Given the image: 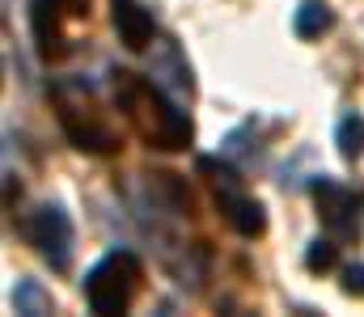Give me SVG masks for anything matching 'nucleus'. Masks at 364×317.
<instances>
[{
	"mask_svg": "<svg viewBox=\"0 0 364 317\" xmlns=\"http://www.w3.org/2000/svg\"><path fill=\"white\" fill-rule=\"evenodd\" d=\"M114 102L123 110V118L132 123V131H136L149 148H161V152H182V148H191L195 123H191L186 110H178V102H170V98L161 94V85L144 81L140 72L119 68V72H114Z\"/></svg>",
	"mask_w": 364,
	"mask_h": 317,
	"instance_id": "f257e3e1",
	"label": "nucleus"
},
{
	"mask_svg": "<svg viewBox=\"0 0 364 317\" xmlns=\"http://www.w3.org/2000/svg\"><path fill=\"white\" fill-rule=\"evenodd\" d=\"M51 102H55V114H60V127L68 135V144L85 157H114L123 148L119 140V127L110 123V114L97 106L90 89L81 85H55L51 89Z\"/></svg>",
	"mask_w": 364,
	"mask_h": 317,
	"instance_id": "f03ea898",
	"label": "nucleus"
},
{
	"mask_svg": "<svg viewBox=\"0 0 364 317\" xmlns=\"http://www.w3.org/2000/svg\"><path fill=\"white\" fill-rule=\"evenodd\" d=\"M144 284V267L136 254L127 250H110L106 258L93 262V271L85 275V301L97 317H114V313H127L136 292Z\"/></svg>",
	"mask_w": 364,
	"mask_h": 317,
	"instance_id": "7ed1b4c3",
	"label": "nucleus"
},
{
	"mask_svg": "<svg viewBox=\"0 0 364 317\" xmlns=\"http://www.w3.org/2000/svg\"><path fill=\"white\" fill-rule=\"evenodd\" d=\"M199 169L212 174L216 208L229 220V228H237L242 237H263V233H267V211H263V204L242 191V178H237L229 165H220V161H212V157H199Z\"/></svg>",
	"mask_w": 364,
	"mask_h": 317,
	"instance_id": "20e7f679",
	"label": "nucleus"
},
{
	"mask_svg": "<svg viewBox=\"0 0 364 317\" xmlns=\"http://www.w3.org/2000/svg\"><path fill=\"white\" fill-rule=\"evenodd\" d=\"M26 237L30 245L38 250V258L51 267V271H68L73 267V245H77V233H73V220L60 204H43L26 220Z\"/></svg>",
	"mask_w": 364,
	"mask_h": 317,
	"instance_id": "39448f33",
	"label": "nucleus"
},
{
	"mask_svg": "<svg viewBox=\"0 0 364 317\" xmlns=\"http://www.w3.org/2000/svg\"><path fill=\"white\" fill-rule=\"evenodd\" d=\"M309 195H314V208L318 220L335 233V237H356L360 233V195L331 182V178H314L309 182Z\"/></svg>",
	"mask_w": 364,
	"mask_h": 317,
	"instance_id": "423d86ee",
	"label": "nucleus"
},
{
	"mask_svg": "<svg viewBox=\"0 0 364 317\" xmlns=\"http://www.w3.org/2000/svg\"><path fill=\"white\" fill-rule=\"evenodd\" d=\"M110 21H114V34L127 51H144L157 34L153 26V13L140 4V0H110Z\"/></svg>",
	"mask_w": 364,
	"mask_h": 317,
	"instance_id": "0eeeda50",
	"label": "nucleus"
},
{
	"mask_svg": "<svg viewBox=\"0 0 364 317\" xmlns=\"http://www.w3.org/2000/svg\"><path fill=\"white\" fill-rule=\"evenodd\" d=\"M60 4L55 0H34L30 4V26H34V47H38V55L47 60V64H55V60H64L68 55V38H64V30H60Z\"/></svg>",
	"mask_w": 364,
	"mask_h": 317,
	"instance_id": "6e6552de",
	"label": "nucleus"
},
{
	"mask_svg": "<svg viewBox=\"0 0 364 317\" xmlns=\"http://www.w3.org/2000/svg\"><path fill=\"white\" fill-rule=\"evenodd\" d=\"M331 26H335V13H331V4H322V0H305V4L296 9V17H292V30H296V38H305V43L322 38Z\"/></svg>",
	"mask_w": 364,
	"mask_h": 317,
	"instance_id": "1a4fd4ad",
	"label": "nucleus"
},
{
	"mask_svg": "<svg viewBox=\"0 0 364 317\" xmlns=\"http://www.w3.org/2000/svg\"><path fill=\"white\" fill-rule=\"evenodd\" d=\"M335 144H339V157H343V161H360L364 157V118L360 114H343V118H339Z\"/></svg>",
	"mask_w": 364,
	"mask_h": 317,
	"instance_id": "9d476101",
	"label": "nucleus"
},
{
	"mask_svg": "<svg viewBox=\"0 0 364 317\" xmlns=\"http://www.w3.org/2000/svg\"><path fill=\"white\" fill-rule=\"evenodd\" d=\"M13 309L26 313V317H43V313H51L55 305H51V296H47L34 279H21V284L13 288Z\"/></svg>",
	"mask_w": 364,
	"mask_h": 317,
	"instance_id": "9b49d317",
	"label": "nucleus"
},
{
	"mask_svg": "<svg viewBox=\"0 0 364 317\" xmlns=\"http://www.w3.org/2000/svg\"><path fill=\"white\" fill-rule=\"evenodd\" d=\"M335 262H339V245H335L331 237H318V241H309V250H305V267H309L314 275L331 271Z\"/></svg>",
	"mask_w": 364,
	"mask_h": 317,
	"instance_id": "f8f14e48",
	"label": "nucleus"
},
{
	"mask_svg": "<svg viewBox=\"0 0 364 317\" xmlns=\"http://www.w3.org/2000/svg\"><path fill=\"white\" fill-rule=\"evenodd\" d=\"M343 292H348V296H364V262H356V267L343 271Z\"/></svg>",
	"mask_w": 364,
	"mask_h": 317,
	"instance_id": "ddd939ff",
	"label": "nucleus"
},
{
	"mask_svg": "<svg viewBox=\"0 0 364 317\" xmlns=\"http://www.w3.org/2000/svg\"><path fill=\"white\" fill-rule=\"evenodd\" d=\"M68 17H90V0H55Z\"/></svg>",
	"mask_w": 364,
	"mask_h": 317,
	"instance_id": "4468645a",
	"label": "nucleus"
}]
</instances>
